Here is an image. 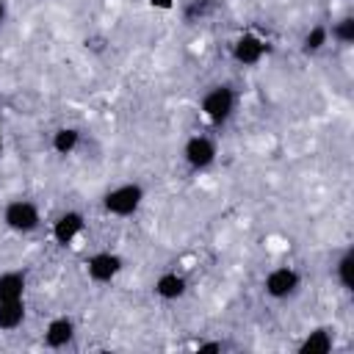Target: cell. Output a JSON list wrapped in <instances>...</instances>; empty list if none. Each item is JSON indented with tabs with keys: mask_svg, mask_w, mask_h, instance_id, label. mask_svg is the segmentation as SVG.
Returning <instances> with one entry per match:
<instances>
[{
	"mask_svg": "<svg viewBox=\"0 0 354 354\" xmlns=\"http://www.w3.org/2000/svg\"><path fill=\"white\" fill-rule=\"evenodd\" d=\"M235 102H238V97L230 83H213L205 88V94L199 100V111L210 124L218 127L235 113Z\"/></svg>",
	"mask_w": 354,
	"mask_h": 354,
	"instance_id": "6da1fadb",
	"label": "cell"
},
{
	"mask_svg": "<svg viewBox=\"0 0 354 354\" xmlns=\"http://www.w3.org/2000/svg\"><path fill=\"white\" fill-rule=\"evenodd\" d=\"M144 196H147V191L141 183H122L102 194V210L116 218H127L141 207Z\"/></svg>",
	"mask_w": 354,
	"mask_h": 354,
	"instance_id": "7a4b0ae2",
	"label": "cell"
},
{
	"mask_svg": "<svg viewBox=\"0 0 354 354\" xmlns=\"http://www.w3.org/2000/svg\"><path fill=\"white\" fill-rule=\"evenodd\" d=\"M3 224L19 235H28V232H36L41 227V213H39V205L30 202V199H11L6 202L3 207Z\"/></svg>",
	"mask_w": 354,
	"mask_h": 354,
	"instance_id": "3957f363",
	"label": "cell"
},
{
	"mask_svg": "<svg viewBox=\"0 0 354 354\" xmlns=\"http://www.w3.org/2000/svg\"><path fill=\"white\" fill-rule=\"evenodd\" d=\"M301 288V274L293 268V266H277L266 274L263 279V290L268 299L274 301H285V299H293Z\"/></svg>",
	"mask_w": 354,
	"mask_h": 354,
	"instance_id": "277c9868",
	"label": "cell"
},
{
	"mask_svg": "<svg viewBox=\"0 0 354 354\" xmlns=\"http://www.w3.org/2000/svg\"><path fill=\"white\" fill-rule=\"evenodd\" d=\"M216 158H218V147H216V141L213 138H207V136H191L185 144H183V160H185V166L191 169V171H205V169H210L213 163H216Z\"/></svg>",
	"mask_w": 354,
	"mask_h": 354,
	"instance_id": "5b68a950",
	"label": "cell"
},
{
	"mask_svg": "<svg viewBox=\"0 0 354 354\" xmlns=\"http://www.w3.org/2000/svg\"><path fill=\"white\" fill-rule=\"evenodd\" d=\"M122 268H124V257L122 254H116V252H94L88 260H86V274H88V279L91 282H97V285H108V282H113L119 274H122Z\"/></svg>",
	"mask_w": 354,
	"mask_h": 354,
	"instance_id": "8992f818",
	"label": "cell"
},
{
	"mask_svg": "<svg viewBox=\"0 0 354 354\" xmlns=\"http://www.w3.org/2000/svg\"><path fill=\"white\" fill-rule=\"evenodd\" d=\"M268 53L266 39H260L252 30H243L235 41H232V61L238 66H257L263 61V55Z\"/></svg>",
	"mask_w": 354,
	"mask_h": 354,
	"instance_id": "52a82bcc",
	"label": "cell"
},
{
	"mask_svg": "<svg viewBox=\"0 0 354 354\" xmlns=\"http://www.w3.org/2000/svg\"><path fill=\"white\" fill-rule=\"evenodd\" d=\"M83 230H86V216L80 210H64L53 221V241L58 246H69V243H75V238Z\"/></svg>",
	"mask_w": 354,
	"mask_h": 354,
	"instance_id": "ba28073f",
	"label": "cell"
},
{
	"mask_svg": "<svg viewBox=\"0 0 354 354\" xmlns=\"http://www.w3.org/2000/svg\"><path fill=\"white\" fill-rule=\"evenodd\" d=\"M75 340V321L69 315H55L44 326V346L47 348H66Z\"/></svg>",
	"mask_w": 354,
	"mask_h": 354,
	"instance_id": "9c48e42d",
	"label": "cell"
},
{
	"mask_svg": "<svg viewBox=\"0 0 354 354\" xmlns=\"http://www.w3.org/2000/svg\"><path fill=\"white\" fill-rule=\"evenodd\" d=\"M155 296L163 299V301H177L188 293V279L177 271H163L158 279H155Z\"/></svg>",
	"mask_w": 354,
	"mask_h": 354,
	"instance_id": "30bf717a",
	"label": "cell"
},
{
	"mask_svg": "<svg viewBox=\"0 0 354 354\" xmlns=\"http://www.w3.org/2000/svg\"><path fill=\"white\" fill-rule=\"evenodd\" d=\"M335 346V326H315L299 343V354H326Z\"/></svg>",
	"mask_w": 354,
	"mask_h": 354,
	"instance_id": "8fae6325",
	"label": "cell"
},
{
	"mask_svg": "<svg viewBox=\"0 0 354 354\" xmlns=\"http://www.w3.org/2000/svg\"><path fill=\"white\" fill-rule=\"evenodd\" d=\"M25 288H28V274L22 268H11L0 274V301L25 299Z\"/></svg>",
	"mask_w": 354,
	"mask_h": 354,
	"instance_id": "7c38bea8",
	"label": "cell"
},
{
	"mask_svg": "<svg viewBox=\"0 0 354 354\" xmlns=\"http://www.w3.org/2000/svg\"><path fill=\"white\" fill-rule=\"evenodd\" d=\"M25 299L0 301V332H14L25 324Z\"/></svg>",
	"mask_w": 354,
	"mask_h": 354,
	"instance_id": "4fadbf2b",
	"label": "cell"
},
{
	"mask_svg": "<svg viewBox=\"0 0 354 354\" xmlns=\"http://www.w3.org/2000/svg\"><path fill=\"white\" fill-rule=\"evenodd\" d=\"M351 271H354V249L348 246V249H343V254H340L337 263H335V279H337V285H340L346 293L354 290V277H351Z\"/></svg>",
	"mask_w": 354,
	"mask_h": 354,
	"instance_id": "5bb4252c",
	"label": "cell"
},
{
	"mask_svg": "<svg viewBox=\"0 0 354 354\" xmlns=\"http://www.w3.org/2000/svg\"><path fill=\"white\" fill-rule=\"evenodd\" d=\"M326 44H329V28H326V25H313V28L301 36V53H304V55H318Z\"/></svg>",
	"mask_w": 354,
	"mask_h": 354,
	"instance_id": "9a60e30c",
	"label": "cell"
},
{
	"mask_svg": "<svg viewBox=\"0 0 354 354\" xmlns=\"http://www.w3.org/2000/svg\"><path fill=\"white\" fill-rule=\"evenodd\" d=\"M53 152H58V155H72L75 149H77V144H80V130L77 127H58L55 133H53Z\"/></svg>",
	"mask_w": 354,
	"mask_h": 354,
	"instance_id": "2e32d148",
	"label": "cell"
},
{
	"mask_svg": "<svg viewBox=\"0 0 354 354\" xmlns=\"http://www.w3.org/2000/svg\"><path fill=\"white\" fill-rule=\"evenodd\" d=\"M329 39L337 41L340 47H351L354 44V17H340L337 22H332Z\"/></svg>",
	"mask_w": 354,
	"mask_h": 354,
	"instance_id": "e0dca14e",
	"label": "cell"
},
{
	"mask_svg": "<svg viewBox=\"0 0 354 354\" xmlns=\"http://www.w3.org/2000/svg\"><path fill=\"white\" fill-rule=\"evenodd\" d=\"M213 11V3L210 0H188V6L183 8V19L188 22V25H194V22H199L202 17H207Z\"/></svg>",
	"mask_w": 354,
	"mask_h": 354,
	"instance_id": "ac0fdd59",
	"label": "cell"
},
{
	"mask_svg": "<svg viewBox=\"0 0 354 354\" xmlns=\"http://www.w3.org/2000/svg\"><path fill=\"white\" fill-rule=\"evenodd\" d=\"M221 348H224L221 340H205V343H196V351H199V354H205V351H221Z\"/></svg>",
	"mask_w": 354,
	"mask_h": 354,
	"instance_id": "d6986e66",
	"label": "cell"
},
{
	"mask_svg": "<svg viewBox=\"0 0 354 354\" xmlns=\"http://www.w3.org/2000/svg\"><path fill=\"white\" fill-rule=\"evenodd\" d=\"M152 8H163V11H171L174 8V0H149Z\"/></svg>",
	"mask_w": 354,
	"mask_h": 354,
	"instance_id": "ffe728a7",
	"label": "cell"
},
{
	"mask_svg": "<svg viewBox=\"0 0 354 354\" xmlns=\"http://www.w3.org/2000/svg\"><path fill=\"white\" fill-rule=\"evenodd\" d=\"M6 14H8V11H6V3H3V0H0V25H3V22H6Z\"/></svg>",
	"mask_w": 354,
	"mask_h": 354,
	"instance_id": "44dd1931",
	"label": "cell"
},
{
	"mask_svg": "<svg viewBox=\"0 0 354 354\" xmlns=\"http://www.w3.org/2000/svg\"><path fill=\"white\" fill-rule=\"evenodd\" d=\"M0 149H3V122H0Z\"/></svg>",
	"mask_w": 354,
	"mask_h": 354,
	"instance_id": "7402d4cb",
	"label": "cell"
}]
</instances>
